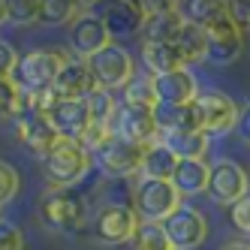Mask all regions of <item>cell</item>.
Wrapping results in <instances>:
<instances>
[{"label":"cell","mask_w":250,"mask_h":250,"mask_svg":"<svg viewBox=\"0 0 250 250\" xmlns=\"http://www.w3.org/2000/svg\"><path fill=\"white\" fill-rule=\"evenodd\" d=\"M6 21V0H0V24Z\"/></svg>","instance_id":"obj_39"},{"label":"cell","mask_w":250,"mask_h":250,"mask_svg":"<svg viewBox=\"0 0 250 250\" xmlns=\"http://www.w3.org/2000/svg\"><path fill=\"white\" fill-rule=\"evenodd\" d=\"M130 247L133 250H172L166 232H163V223H139Z\"/></svg>","instance_id":"obj_29"},{"label":"cell","mask_w":250,"mask_h":250,"mask_svg":"<svg viewBox=\"0 0 250 250\" xmlns=\"http://www.w3.org/2000/svg\"><path fill=\"white\" fill-rule=\"evenodd\" d=\"M172 45L178 48V55H181L184 66H187V63H205V30H202V27L184 21Z\"/></svg>","instance_id":"obj_25"},{"label":"cell","mask_w":250,"mask_h":250,"mask_svg":"<svg viewBox=\"0 0 250 250\" xmlns=\"http://www.w3.org/2000/svg\"><path fill=\"white\" fill-rule=\"evenodd\" d=\"M181 205L184 199L169 181H154V178L133 181V211L142 223H163Z\"/></svg>","instance_id":"obj_3"},{"label":"cell","mask_w":250,"mask_h":250,"mask_svg":"<svg viewBox=\"0 0 250 250\" xmlns=\"http://www.w3.org/2000/svg\"><path fill=\"white\" fill-rule=\"evenodd\" d=\"M84 105H87V115H91L94 127H109L115 112H118V97L109 94V91H94L84 100Z\"/></svg>","instance_id":"obj_28"},{"label":"cell","mask_w":250,"mask_h":250,"mask_svg":"<svg viewBox=\"0 0 250 250\" xmlns=\"http://www.w3.org/2000/svg\"><path fill=\"white\" fill-rule=\"evenodd\" d=\"M139 217L130 205H103L94 214V235L97 241L118 247V244H130L136 229H139Z\"/></svg>","instance_id":"obj_10"},{"label":"cell","mask_w":250,"mask_h":250,"mask_svg":"<svg viewBox=\"0 0 250 250\" xmlns=\"http://www.w3.org/2000/svg\"><path fill=\"white\" fill-rule=\"evenodd\" d=\"M19 97L21 91L12 82H0V121H12L19 115Z\"/></svg>","instance_id":"obj_32"},{"label":"cell","mask_w":250,"mask_h":250,"mask_svg":"<svg viewBox=\"0 0 250 250\" xmlns=\"http://www.w3.org/2000/svg\"><path fill=\"white\" fill-rule=\"evenodd\" d=\"M73 61L69 48L63 45H40V48H30L24 55H19V63L12 69V84L19 91H45L51 87L55 76L61 73V66Z\"/></svg>","instance_id":"obj_2"},{"label":"cell","mask_w":250,"mask_h":250,"mask_svg":"<svg viewBox=\"0 0 250 250\" xmlns=\"http://www.w3.org/2000/svg\"><path fill=\"white\" fill-rule=\"evenodd\" d=\"M220 250H247V244H244V241H229V244H223Z\"/></svg>","instance_id":"obj_38"},{"label":"cell","mask_w":250,"mask_h":250,"mask_svg":"<svg viewBox=\"0 0 250 250\" xmlns=\"http://www.w3.org/2000/svg\"><path fill=\"white\" fill-rule=\"evenodd\" d=\"M160 142L178 157V160H205L208 148H211V139H205L199 130H190V133H166L160 136Z\"/></svg>","instance_id":"obj_23"},{"label":"cell","mask_w":250,"mask_h":250,"mask_svg":"<svg viewBox=\"0 0 250 250\" xmlns=\"http://www.w3.org/2000/svg\"><path fill=\"white\" fill-rule=\"evenodd\" d=\"M232 133H238V139L244 145H250V100L244 105H238V121H235V130Z\"/></svg>","instance_id":"obj_37"},{"label":"cell","mask_w":250,"mask_h":250,"mask_svg":"<svg viewBox=\"0 0 250 250\" xmlns=\"http://www.w3.org/2000/svg\"><path fill=\"white\" fill-rule=\"evenodd\" d=\"M84 63H87V69H91V79L97 84V91H109V94L124 91V87L133 82V76H136L133 55L124 45H118V42L105 45L103 51H97V55L87 58Z\"/></svg>","instance_id":"obj_4"},{"label":"cell","mask_w":250,"mask_h":250,"mask_svg":"<svg viewBox=\"0 0 250 250\" xmlns=\"http://www.w3.org/2000/svg\"><path fill=\"white\" fill-rule=\"evenodd\" d=\"M247 193H250V175L241 163H235V160H217V163L208 166L205 196L214 205L232 208L235 202H241Z\"/></svg>","instance_id":"obj_7"},{"label":"cell","mask_w":250,"mask_h":250,"mask_svg":"<svg viewBox=\"0 0 250 250\" xmlns=\"http://www.w3.org/2000/svg\"><path fill=\"white\" fill-rule=\"evenodd\" d=\"M103 24L109 30L112 40H121V37H133V33H142V24H145V12L142 6L130 3V0H118V3H109L103 12Z\"/></svg>","instance_id":"obj_18"},{"label":"cell","mask_w":250,"mask_h":250,"mask_svg":"<svg viewBox=\"0 0 250 250\" xmlns=\"http://www.w3.org/2000/svg\"><path fill=\"white\" fill-rule=\"evenodd\" d=\"M69 55L87 61L94 58L97 51H103L105 45H112V37L103 24V15L100 12H79L73 21H69Z\"/></svg>","instance_id":"obj_9"},{"label":"cell","mask_w":250,"mask_h":250,"mask_svg":"<svg viewBox=\"0 0 250 250\" xmlns=\"http://www.w3.org/2000/svg\"><path fill=\"white\" fill-rule=\"evenodd\" d=\"M109 130L124 139V142H133L139 148H151L160 142V133H157V124H154V115L151 109H133V105H121L118 103V112L109 124Z\"/></svg>","instance_id":"obj_12"},{"label":"cell","mask_w":250,"mask_h":250,"mask_svg":"<svg viewBox=\"0 0 250 250\" xmlns=\"http://www.w3.org/2000/svg\"><path fill=\"white\" fill-rule=\"evenodd\" d=\"M139 58L145 63L148 76H166V73H175V69H184V61L172 42H142Z\"/></svg>","instance_id":"obj_20"},{"label":"cell","mask_w":250,"mask_h":250,"mask_svg":"<svg viewBox=\"0 0 250 250\" xmlns=\"http://www.w3.org/2000/svg\"><path fill=\"white\" fill-rule=\"evenodd\" d=\"M19 190H21V175H19V169H15L12 163H6V160H0V205L12 202L15 196H19Z\"/></svg>","instance_id":"obj_31"},{"label":"cell","mask_w":250,"mask_h":250,"mask_svg":"<svg viewBox=\"0 0 250 250\" xmlns=\"http://www.w3.org/2000/svg\"><path fill=\"white\" fill-rule=\"evenodd\" d=\"M178 6H181V3H178ZM181 24H184V19H181L178 9L151 15V19H145V24H142V42H175Z\"/></svg>","instance_id":"obj_24"},{"label":"cell","mask_w":250,"mask_h":250,"mask_svg":"<svg viewBox=\"0 0 250 250\" xmlns=\"http://www.w3.org/2000/svg\"><path fill=\"white\" fill-rule=\"evenodd\" d=\"M154 82V94H157V103H166V105H193V100L199 97V82L190 69H175V73H166V76H151Z\"/></svg>","instance_id":"obj_14"},{"label":"cell","mask_w":250,"mask_h":250,"mask_svg":"<svg viewBox=\"0 0 250 250\" xmlns=\"http://www.w3.org/2000/svg\"><path fill=\"white\" fill-rule=\"evenodd\" d=\"M121 105H133V109H154L157 94H154V82L151 76H133V82L121 91Z\"/></svg>","instance_id":"obj_26"},{"label":"cell","mask_w":250,"mask_h":250,"mask_svg":"<svg viewBox=\"0 0 250 250\" xmlns=\"http://www.w3.org/2000/svg\"><path fill=\"white\" fill-rule=\"evenodd\" d=\"M48 121H51V127L58 130V136L76 139V142L91 127V115H87L84 100H58V105L48 112Z\"/></svg>","instance_id":"obj_17"},{"label":"cell","mask_w":250,"mask_h":250,"mask_svg":"<svg viewBox=\"0 0 250 250\" xmlns=\"http://www.w3.org/2000/svg\"><path fill=\"white\" fill-rule=\"evenodd\" d=\"M40 19V0H6V21L9 24H37Z\"/></svg>","instance_id":"obj_30"},{"label":"cell","mask_w":250,"mask_h":250,"mask_svg":"<svg viewBox=\"0 0 250 250\" xmlns=\"http://www.w3.org/2000/svg\"><path fill=\"white\" fill-rule=\"evenodd\" d=\"M193 115H196V130L205 139H217L235 130L238 103L223 91H199V97L193 100Z\"/></svg>","instance_id":"obj_5"},{"label":"cell","mask_w":250,"mask_h":250,"mask_svg":"<svg viewBox=\"0 0 250 250\" xmlns=\"http://www.w3.org/2000/svg\"><path fill=\"white\" fill-rule=\"evenodd\" d=\"M163 232H166L172 250H196L208 238V217L193 205H181L175 214H169L163 220Z\"/></svg>","instance_id":"obj_8"},{"label":"cell","mask_w":250,"mask_h":250,"mask_svg":"<svg viewBox=\"0 0 250 250\" xmlns=\"http://www.w3.org/2000/svg\"><path fill=\"white\" fill-rule=\"evenodd\" d=\"M229 220H232V226H235L241 235L250 238V193L244 196L241 202H235V205L229 208Z\"/></svg>","instance_id":"obj_34"},{"label":"cell","mask_w":250,"mask_h":250,"mask_svg":"<svg viewBox=\"0 0 250 250\" xmlns=\"http://www.w3.org/2000/svg\"><path fill=\"white\" fill-rule=\"evenodd\" d=\"M40 220L55 232H79L87 223V199L69 190H48L40 199Z\"/></svg>","instance_id":"obj_6"},{"label":"cell","mask_w":250,"mask_h":250,"mask_svg":"<svg viewBox=\"0 0 250 250\" xmlns=\"http://www.w3.org/2000/svg\"><path fill=\"white\" fill-rule=\"evenodd\" d=\"M178 166V157L163 145V142H157V145L145 148L142 154V166H139V178H154V181H169L172 172Z\"/></svg>","instance_id":"obj_22"},{"label":"cell","mask_w":250,"mask_h":250,"mask_svg":"<svg viewBox=\"0 0 250 250\" xmlns=\"http://www.w3.org/2000/svg\"><path fill=\"white\" fill-rule=\"evenodd\" d=\"M51 91H55L58 100H87L97 91V84L91 79L87 63L79 61V58H73L69 63L61 66V73L55 76V82H51Z\"/></svg>","instance_id":"obj_16"},{"label":"cell","mask_w":250,"mask_h":250,"mask_svg":"<svg viewBox=\"0 0 250 250\" xmlns=\"http://www.w3.org/2000/svg\"><path fill=\"white\" fill-rule=\"evenodd\" d=\"M244 33L232 24V19L226 15L223 21L205 27V61L208 63H217V66H226V63H235L244 51Z\"/></svg>","instance_id":"obj_13"},{"label":"cell","mask_w":250,"mask_h":250,"mask_svg":"<svg viewBox=\"0 0 250 250\" xmlns=\"http://www.w3.org/2000/svg\"><path fill=\"white\" fill-rule=\"evenodd\" d=\"M244 244H247V250H250V238H247V241H244Z\"/></svg>","instance_id":"obj_40"},{"label":"cell","mask_w":250,"mask_h":250,"mask_svg":"<svg viewBox=\"0 0 250 250\" xmlns=\"http://www.w3.org/2000/svg\"><path fill=\"white\" fill-rule=\"evenodd\" d=\"M0 250H24V232L9 220H0Z\"/></svg>","instance_id":"obj_33"},{"label":"cell","mask_w":250,"mask_h":250,"mask_svg":"<svg viewBox=\"0 0 250 250\" xmlns=\"http://www.w3.org/2000/svg\"><path fill=\"white\" fill-rule=\"evenodd\" d=\"M151 115H154V124H157V133H160V136L196 130L193 105H166V103H157L154 109H151Z\"/></svg>","instance_id":"obj_21"},{"label":"cell","mask_w":250,"mask_h":250,"mask_svg":"<svg viewBox=\"0 0 250 250\" xmlns=\"http://www.w3.org/2000/svg\"><path fill=\"white\" fill-rule=\"evenodd\" d=\"M42 175L51 190H66L73 184H82L94 169V157L82 148V142L76 139H58L55 148H51L42 160Z\"/></svg>","instance_id":"obj_1"},{"label":"cell","mask_w":250,"mask_h":250,"mask_svg":"<svg viewBox=\"0 0 250 250\" xmlns=\"http://www.w3.org/2000/svg\"><path fill=\"white\" fill-rule=\"evenodd\" d=\"M142 154H145V148L133 145V142H124L112 133L105 139V145L94 154V163L103 169L105 178H133L139 175Z\"/></svg>","instance_id":"obj_11"},{"label":"cell","mask_w":250,"mask_h":250,"mask_svg":"<svg viewBox=\"0 0 250 250\" xmlns=\"http://www.w3.org/2000/svg\"><path fill=\"white\" fill-rule=\"evenodd\" d=\"M169 184L178 190V196H199L208 187V163L205 160H178V166L169 178Z\"/></svg>","instance_id":"obj_19"},{"label":"cell","mask_w":250,"mask_h":250,"mask_svg":"<svg viewBox=\"0 0 250 250\" xmlns=\"http://www.w3.org/2000/svg\"><path fill=\"white\" fill-rule=\"evenodd\" d=\"M12 127H15V136L21 139V145L27 151H33L40 160L55 148V142L61 139L58 130L51 127V121L45 115H19L12 121Z\"/></svg>","instance_id":"obj_15"},{"label":"cell","mask_w":250,"mask_h":250,"mask_svg":"<svg viewBox=\"0 0 250 250\" xmlns=\"http://www.w3.org/2000/svg\"><path fill=\"white\" fill-rule=\"evenodd\" d=\"M229 19L241 33H250V0H229Z\"/></svg>","instance_id":"obj_35"},{"label":"cell","mask_w":250,"mask_h":250,"mask_svg":"<svg viewBox=\"0 0 250 250\" xmlns=\"http://www.w3.org/2000/svg\"><path fill=\"white\" fill-rule=\"evenodd\" d=\"M79 12H82V6L76 3V0H40V19H37V24L58 27V24L73 21Z\"/></svg>","instance_id":"obj_27"},{"label":"cell","mask_w":250,"mask_h":250,"mask_svg":"<svg viewBox=\"0 0 250 250\" xmlns=\"http://www.w3.org/2000/svg\"><path fill=\"white\" fill-rule=\"evenodd\" d=\"M15 63H19V51H15V45L6 42V40H0V82L12 79Z\"/></svg>","instance_id":"obj_36"}]
</instances>
